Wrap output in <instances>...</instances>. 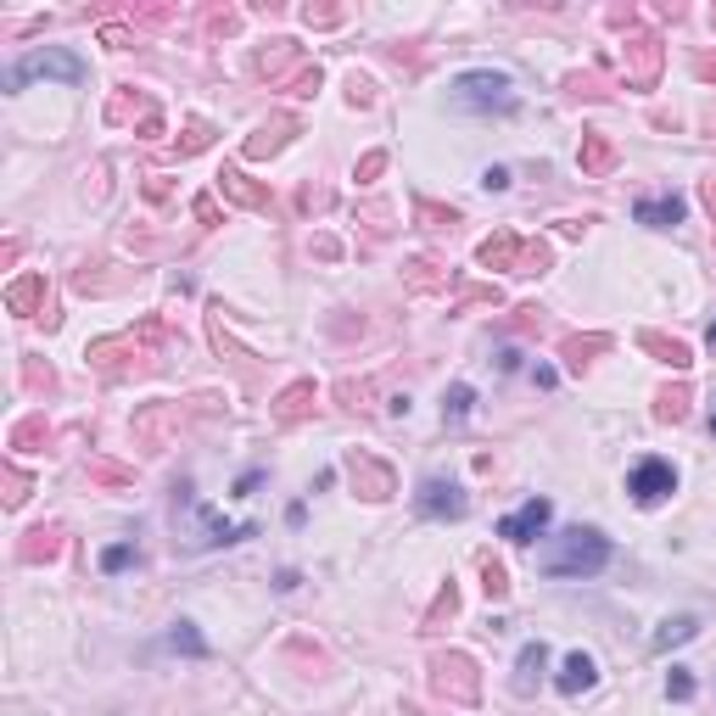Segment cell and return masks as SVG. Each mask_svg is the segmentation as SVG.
Wrapping results in <instances>:
<instances>
[{
    "instance_id": "30bf717a",
    "label": "cell",
    "mask_w": 716,
    "mask_h": 716,
    "mask_svg": "<svg viewBox=\"0 0 716 716\" xmlns=\"http://www.w3.org/2000/svg\"><path fill=\"white\" fill-rule=\"evenodd\" d=\"M688 639H699V615H666V621L655 626L650 650H655V655H666V650H677V644H688Z\"/></svg>"
},
{
    "instance_id": "44dd1931",
    "label": "cell",
    "mask_w": 716,
    "mask_h": 716,
    "mask_svg": "<svg viewBox=\"0 0 716 716\" xmlns=\"http://www.w3.org/2000/svg\"><path fill=\"white\" fill-rule=\"evenodd\" d=\"M705 341H710V347H716V319H710V330H705Z\"/></svg>"
},
{
    "instance_id": "3957f363",
    "label": "cell",
    "mask_w": 716,
    "mask_h": 716,
    "mask_svg": "<svg viewBox=\"0 0 716 716\" xmlns=\"http://www.w3.org/2000/svg\"><path fill=\"white\" fill-rule=\"evenodd\" d=\"M626 493H633V504L639 509H655V504H666L672 493H677V465L672 460H639L633 471H626Z\"/></svg>"
},
{
    "instance_id": "ac0fdd59",
    "label": "cell",
    "mask_w": 716,
    "mask_h": 716,
    "mask_svg": "<svg viewBox=\"0 0 716 716\" xmlns=\"http://www.w3.org/2000/svg\"><path fill=\"white\" fill-rule=\"evenodd\" d=\"M482 186H487V191H509V168H487Z\"/></svg>"
},
{
    "instance_id": "d6986e66",
    "label": "cell",
    "mask_w": 716,
    "mask_h": 716,
    "mask_svg": "<svg viewBox=\"0 0 716 716\" xmlns=\"http://www.w3.org/2000/svg\"><path fill=\"white\" fill-rule=\"evenodd\" d=\"M257 482H263V471H246V476H241V482H235V498H246V493H252V487H257Z\"/></svg>"
},
{
    "instance_id": "ffe728a7",
    "label": "cell",
    "mask_w": 716,
    "mask_h": 716,
    "mask_svg": "<svg viewBox=\"0 0 716 716\" xmlns=\"http://www.w3.org/2000/svg\"><path fill=\"white\" fill-rule=\"evenodd\" d=\"M504 588H509V582H504V571H498V566H487V593H504Z\"/></svg>"
},
{
    "instance_id": "e0dca14e",
    "label": "cell",
    "mask_w": 716,
    "mask_h": 716,
    "mask_svg": "<svg viewBox=\"0 0 716 716\" xmlns=\"http://www.w3.org/2000/svg\"><path fill=\"white\" fill-rule=\"evenodd\" d=\"M655 414H661V420H683V414H688V398H683V392H666Z\"/></svg>"
},
{
    "instance_id": "8fae6325",
    "label": "cell",
    "mask_w": 716,
    "mask_h": 716,
    "mask_svg": "<svg viewBox=\"0 0 716 716\" xmlns=\"http://www.w3.org/2000/svg\"><path fill=\"white\" fill-rule=\"evenodd\" d=\"M162 650H173V655H191V661H202V655H208V639L197 633V621H173V633L162 639Z\"/></svg>"
},
{
    "instance_id": "9c48e42d",
    "label": "cell",
    "mask_w": 716,
    "mask_h": 716,
    "mask_svg": "<svg viewBox=\"0 0 716 716\" xmlns=\"http://www.w3.org/2000/svg\"><path fill=\"white\" fill-rule=\"evenodd\" d=\"M683 213H688V202H683L677 191L639 197V208H633V219H639V224H650V230H672V224H683Z\"/></svg>"
},
{
    "instance_id": "5bb4252c",
    "label": "cell",
    "mask_w": 716,
    "mask_h": 716,
    "mask_svg": "<svg viewBox=\"0 0 716 716\" xmlns=\"http://www.w3.org/2000/svg\"><path fill=\"white\" fill-rule=\"evenodd\" d=\"M694 688H699V683H694V672H688V666H672V672H666V699H677V705H683V699H694Z\"/></svg>"
},
{
    "instance_id": "9a60e30c",
    "label": "cell",
    "mask_w": 716,
    "mask_h": 716,
    "mask_svg": "<svg viewBox=\"0 0 716 716\" xmlns=\"http://www.w3.org/2000/svg\"><path fill=\"white\" fill-rule=\"evenodd\" d=\"M644 341H650V347H655V352L666 358L672 370H688V365H694V358H688V347H683V341H661V336H644Z\"/></svg>"
},
{
    "instance_id": "7c38bea8",
    "label": "cell",
    "mask_w": 716,
    "mask_h": 716,
    "mask_svg": "<svg viewBox=\"0 0 716 716\" xmlns=\"http://www.w3.org/2000/svg\"><path fill=\"white\" fill-rule=\"evenodd\" d=\"M471 409H476V392H471L465 381H454V387L442 392V425H465Z\"/></svg>"
},
{
    "instance_id": "6da1fadb",
    "label": "cell",
    "mask_w": 716,
    "mask_h": 716,
    "mask_svg": "<svg viewBox=\"0 0 716 716\" xmlns=\"http://www.w3.org/2000/svg\"><path fill=\"white\" fill-rule=\"evenodd\" d=\"M610 560H615V544L599 526H566V531H555L549 544L537 549V566H544L549 577H566V582L599 577Z\"/></svg>"
},
{
    "instance_id": "7a4b0ae2",
    "label": "cell",
    "mask_w": 716,
    "mask_h": 716,
    "mask_svg": "<svg viewBox=\"0 0 716 716\" xmlns=\"http://www.w3.org/2000/svg\"><path fill=\"white\" fill-rule=\"evenodd\" d=\"M448 102H454L460 113H482V118H515L520 113V90L498 67H471V73L454 78V96Z\"/></svg>"
},
{
    "instance_id": "4fadbf2b",
    "label": "cell",
    "mask_w": 716,
    "mask_h": 716,
    "mask_svg": "<svg viewBox=\"0 0 716 716\" xmlns=\"http://www.w3.org/2000/svg\"><path fill=\"white\" fill-rule=\"evenodd\" d=\"M129 566H140V549H135V544H113V549H102V571H107V577H118V571H129Z\"/></svg>"
},
{
    "instance_id": "ba28073f",
    "label": "cell",
    "mask_w": 716,
    "mask_h": 716,
    "mask_svg": "<svg viewBox=\"0 0 716 716\" xmlns=\"http://www.w3.org/2000/svg\"><path fill=\"white\" fill-rule=\"evenodd\" d=\"M599 683V661L588 655V650H571L566 661H560V672H555V688L566 694V699H577V694H588Z\"/></svg>"
},
{
    "instance_id": "7402d4cb",
    "label": "cell",
    "mask_w": 716,
    "mask_h": 716,
    "mask_svg": "<svg viewBox=\"0 0 716 716\" xmlns=\"http://www.w3.org/2000/svg\"><path fill=\"white\" fill-rule=\"evenodd\" d=\"M710 436H716V398H710Z\"/></svg>"
},
{
    "instance_id": "8992f818",
    "label": "cell",
    "mask_w": 716,
    "mask_h": 716,
    "mask_svg": "<svg viewBox=\"0 0 716 716\" xmlns=\"http://www.w3.org/2000/svg\"><path fill=\"white\" fill-rule=\"evenodd\" d=\"M549 520H555V504L531 493L520 509H509V515L498 520V537H504V544H515V549H526V544H537V537L549 531Z\"/></svg>"
},
{
    "instance_id": "2e32d148",
    "label": "cell",
    "mask_w": 716,
    "mask_h": 716,
    "mask_svg": "<svg viewBox=\"0 0 716 716\" xmlns=\"http://www.w3.org/2000/svg\"><path fill=\"white\" fill-rule=\"evenodd\" d=\"M40 297H45V281H23V286H12V308H18V314H29Z\"/></svg>"
},
{
    "instance_id": "52a82bcc",
    "label": "cell",
    "mask_w": 716,
    "mask_h": 716,
    "mask_svg": "<svg viewBox=\"0 0 716 716\" xmlns=\"http://www.w3.org/2000/svg\"><path fill=\"white\" fill-rule=\"evenodd\" d=\"M544 672H549V644H544V639H531V644H520V655H515V677H509V688H515L520 699H531L537 683H544Z\"/></svg>"
},
{
    "instance_id": "277c9868",
    "label": "cell",
    "mask_w": 716,
    "mask_h": 716,
    "mask_svg": "<svg viewBox=\"0 0 716 716\" xmlns=\"http://www.w3.org/2000/svg\"><path fill=\"white\" fill-rule=\"evenodd\" d=\"M29 78H62V84H84V62L73 56V51H29L12 73H7V84L12 90H23Z\"/></svg>"
},
{
    "instance_id": "5b68a950",
    "label": "cell",
    "mask_w": 716,
    "mask_h": 716,
    "mask_svg": "<svg viewBox=\"0 0 716 716\" xmlns=\"http://www.w3.org/2000/svg\"><path fill=\"white\" fill-rule=\"evenodd\" d=\"M414 509H420L425 520H465V515H471V498H465L460 482H448V476H425V482L414 487Z\"/></svg>"
}]
</instances>
